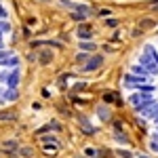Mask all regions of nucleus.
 I'll use <instances>...</instances> for the list:
<instances>
[{"mask_svg": "<svg viewBox=\"0 0 158 158\" xmlns=\"http://www.w3.org/2000/svg\"><path fill=\"white\" fill-rule=\"evenodd\" d=\"M150 150H154V152H158V143H156V141H152V143H150Z\"/></svg>", "mask_w": 158, "mask_h": 158, "instance_id": "nucleus-24", "label": "nucleus"}, {"mask_svg": "<svg viewBox=\"0 0 158 158\" xmlns=\"http://www.w3.org/2000/svg\"><path fill=\"white\" fill-rule=\"evenodd\" d=\"M99 15H101V17H108V15H110V9H101V11H99Z\"/></svg>", "mask_w": 158, "mask_h": 158, "instance_id": "nucleus-22", "label": "nucleus"}, {"mask_svg": "<svg viewBox=\"0 0 158 158\" xmlns=\"http://www.w3.org/2000/svg\"><path fill=\"white\" fill-rule=\"evenodd\" d=\"M154 120H156V122H158V116H154Z\"/></svg>", "mask_w": 158, "mask_h": 158, "instance_id": "nucleus-26", "label": "nucleus"}, {"mask_svg": "<svg viewBox=\"0 0 158 158\" xmlns=\"http://www.w3.org/2000/svg\"><path fill=\"white\" fill-rule=\"evenodd\" d=\"M156 131H158V127H156Z\"/></svg>", "mask_w": 158, "mask_h": 158, "instance_id": "nucleus-30", "label": "nucleus"}, {"mask_svg": "<svg viewBox=\"0 0 158 158\" xmlns=\"http://www.w3.org/2000/svg\"><path fill=\"white\" fill-rule=\"evenodd\" d=\"M42 141H44V143H47V146H59V141H57V139H55V137H44V139H42Z\"/></svg>", "mask_w": 158, "mask_h": 158, "instance_id": "nucleus-16", "label": "nucleus"}, {"mask_svg": "<svg viewBox=\"0 0 158 158\" xmlns=\"http://www.w3.org/2000/svg\"><path fill=\"white\" fill-rule=\"evenodd\" d=\"M19 80H21V74H19L17 68L13 72H9V76H6V85L9 86H19Z\"/></svg>", "mask_w": 158, "mask_h": 158, "instance_id": "nucleus-4", "label": "nucleus"}, {"mask_svg": "<svg viewBox=\"0 0 158 158\" xmlns=\"http://www.w3.org/2000/svg\"><path fill=\"white\" fill-rule=\"evenodd\" d=\"M80 124H82V131H85L86 135H93V133H95V129H93V127H91L85 118H80Z\"/></svg>", "mask_w": 158, "mask_h": 158, "instance_id": "nucleus-12", "label": "nucleus"}, {"mask_svg": "<svg viewBox=\"0 0 158 158\" xmlns=\"http://www.w3.org/2000/svg\"><path fill=\"white\" fill-rule=\"evenodd\" d=\"M17 63H19V59H17V57H6V59H2L0 61V65H6V68H15V65H17Z\"/></svg>", "mask_w": 158, "mask_h": 158, "instance_id": "nucleus-10", "label": "nucleus"}, {"mask_svg": "<svg viewBox=\"0 0 158 158\" xmlns=\"http://www.w3.org/2000/svg\"><path fill=\"white\" fill-rule=\"evenodd\" d=\"M139 61H141V65H146V68H148V72L158 74V65L154 63V61H152V55H148V53H146V55H143V57H141Z\"/></svg>", "mask_w": 158, "mask_h": 158, "instance_id": "nucleus-3", "label": "nucleus"}, {"mask_svg": "<svg viewBox=\"0 0 158 158\" xmlns=\"http://www.w3.org/2000/svg\"><path fill=\"white\" fill-rule=\"evenodd\" d=\"M78 36L82 38V40H89V38H91V30H89V25H80V27H78Z\"/></svg>", "mask_w": 158, "mask_h": 158, "instance_id": "nucleus-11", "label": "nucleus"}, {"mask_svg": "<svg viewBox=\"0 0 158 158\" xmlns=\"http://www.w3.org/2000/svg\"><path fill=\"white\" fill-rule=\"evenodd\" d=\"M0 17H2V19H6V11H4V6H0Z\"/></svg>", "mask_w": 158, "mask_h": 158, "instance_id": "nucleus-25", "label": "nucleus"}, {"mask_svg": "<svg viewBox=\"0 0 158 158\" xmlns=\"http://www.w3.org/2000/svg\"><path fill=\"white\" fill-rule=\"evenodd\" d=\"M59 2L65 9H70V11H76V9H78V2H72V0H59Z\"/></svg>", "mask_w": 158, "mask_h": 158, "instance_id": "nucleus-14", "label": "nucleus"}, {"mask_svg": "<svg viewBox=\"0 0 158 158\" xmlns=\"http://www.w3.org/2000/svg\"><path fill=\"white\" fill-rule=\"evenodd\" d=\"M118 156L120 158H135V154L129 152V150H118Z\"/></svg>", "mask_w": 158, "mask_h": 158, "instance_id": "nucleus-17", "label": "nucleus"}, {"mask_svg": "<svg viewBox=\"0 0 158 158\" xmlns=\"http://www.w3.org/2000/svg\"><path fill=\"white\" fill-rule=\"evenodd\" d=\"M32 152H34L32 148H21V150H19V154H21V156H32Z\"/></svg>", "mask_w": 158, "mask_h": 158, "instance_id": "nucleus-20", "label": "nucleus"}, {"mask_svg": "<svg viewBox=\"0 0 158 158\" xmlns=\"http://www.w3.org/2000/svg\"><path fill=\"white\" fill-rule=\"evenodd\" d=\"M108 25H110V27H114V25H118V21H116V19H108Z\"/></svg>", "mask_w": 158, "mask_h": 158, "instance_id": "nucleus-23", "label": "nucleus"}, {"mask_svg": "<svg viewBox=\"0 0 158 158\" xmlns=\"http://www.w3.org/2000/svg\"><path fill=\"white\" fill-rule=\"evenodd\" d=\"M0 32H11V23L9 21H0Z\"/></svg>", "mask_w": 158, "mask_h": 158, "instance_id": "nucleus-18", "label": "nucleus"}, {"mask_svg": "<svg viewBox=\"0 0 158 158\" xmlns=\"http://www.w3.org/2000/svg\"><path fill=\"white\" fill-rule=\"evenodd\" d=\"M0 42H2V36H0Z\"/></svg>", "mask_w": 158, "mask_h": 158, "instance_id": "nucleus-27", "label": "nucleus"}, {"mask_svg": "<svg viewBox=\"0 0 158 158\" xmlns=\"http://www.w3.org/2000/svg\"><path fill=\"white\" fill-rule=\"evenodd\" d=\"M141 158H146V156H141Z\"/></svg>", "mask_w": 158, "mask_h": 158, "instance_id": "nucleus-29", "label": "nucleus"}, {"mask_svg": "<svg viewBox=\"0 0 158 158\" xmlns=\"http://www.w3.org/2000/svg\"><path fill=\"white\" fill-rule=\"evenodd\" d=\"M0 47H2V42H0Z\"/></svg>", "mask_w": 158, "mask_h": 158, "instance_id": "nucleus-28", "label": "nucleus"}, {"mask_svg": "<svg viewBox=\"0 0 158 158\" xmlns=\"http://www.w3.org/2000/svg\"><path fill=\"white\" fill-rule=\"evenodd\" d=\"M97 114H99V118H101V120H108V118H110V110L106 108V106H101V108L97 110Z\"/></svg>", "mask_w": 158, "mask_h": 158, "instance_id": "nucleus-13", "label": "nucleus"}, {"mask_svg": "<svg viewBox=\"0 0 158 158\" xmlns=\"http://www.w3.org/2000/svg\"><path fill=\"white\" fill-rule=\"evenodd\" d=\"M13 120H17V112H13V110L0 112V122H13Z\"/></svg>", "mask_w": 158, "mask_h": 158, "instance_id": "nucleus-5", "label": "nucleus"}, {"mask_svg": "<svg viewBox=\"0 0 158 158\" xmlns=\"http://www.w3.org/2000/svg\"><path fill=\"white\" fill-rule=\"evenodd\" d=\"M89 15H91V9H89L86 4H78V9H76V11H72V15H70V17H72V19H76V21H80V19H86Z\"/></svg>", "mask_w": 158, "mask_h": 158, "instance_id": "nucleus-2", "label": "nucleus"}, {"mask_svg": "<svg viewBox=\"0 0 158 158\" xmlns=\"http://www.w3.org/2000/svg\"><path fill=\"white\" fill-rule=\"evenodd\" d=\"M103 65V57L101 55H93V57H89L85 63V72H95Z\"/></svg>", "mask_w": 158, "mask_h": 158, "instance_id": "nucleus-1", "label": "nucleus"}, {"mask_svg": "<svg viewBox=\"0 0 158 158\" xmlns=\"http://www.w3.org/2000/svg\"><path fill=\"white\" fill-rule=\"evenodd\" d=\"M154 25H156V21H154L152 17H143V19H139L137 27H139V30H150V27H154Z\"/></svg>", "mask_w": 158, "mask_h": 158, "instance_id": "nucleus-6", "label": "nucleus"}, {"mask_svg": "<svg viewBox=\"0 0 158 158\" xmlns=\"http://www.w3.org/2000/svg\"><path fill=\"white\" fill-rule=\"evenodd\" d=\"M4 150H6V152H15V150H19V143H17V141H6V143H4Z\"/></svg>", "mask_w": 158, "mask_h": 158, "instance_id": "nucleus-15", "label": "nucleus"}, {"mask_svg": "<svg viewBox=\"0 0 158 158\" xmlns=\"http://www.w3.org/2000/svg\"><path fill=\"white\" fill-rule=\"evenodd\" d=\"M38 59H40L42 65H49L51 61H53V53H51V51H42V53L38 55Z\"/></svg>", "mask_w": 158, "mask_h": 158, "instance_id": "nucleus-8", "label": "nucleus"}, {"mask_svg": "<svg viewBox=\"0 0 158 158\" xmlns=\"http://www.w3.org/2000/svg\"><path fill=\"white\" fill-rule=\"evenodd\" d=\"M49 131H59V124H57V122H49V124H44L42 129H38V131H36V135L49 133Z\"/></svg>", "mask_w": 158, "mask_h": 158, "instance_id": "nucleus-7", "label": "nucleus"}, {"mask_svg": "<svg viewBox=\"0 0 158 158\" xmlns=\"http://www.w3.org/2000/svg\"><path fill=\"white\" fill-rule=\"evenodd\" d=\"M86 59H89V55H86L85 51H82V53H80L78 57H76V61H78V63H86Z\"/></svg>", "mask_w": 158, "mask_h": 158, "instance_id": "nucleus-19", "label": "nucleus"}, {"mask_svg": "<svg viewBox=\"0 0 158 158\" xmlns=\"http://www.w3.org/2000/svg\"><path fill=\"white\" fill-rule=\"evenodd\" d=\"M131 72H133V74H146V70H143L141 65H133V68H131Z\"/></svg>", "mask_w": 158, "mask_h": 158, "instance_id": "nucleus-21", "label": "nucleus"}, {"mask_svg": "<svg viewBox=\"0 0 158 158\" xmlns=\"http://www.w3.org/2000/svg\"><path fill=\"white\" fill-rule=\"evenodd\" d=\"M78 47H80V51H85V53H93V51H95V44H93L91 40H82Z\"/></svg>", "mask_w": 158, "mask_h": 158, "instance_id": "nucleus-9", "label": "nucleus"}]
</instances>
